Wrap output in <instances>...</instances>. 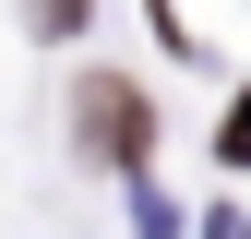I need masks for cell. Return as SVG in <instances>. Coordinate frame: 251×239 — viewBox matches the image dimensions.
<instances>
[{
  "label": "cell",
  "mask_w": 251,
  "mask_h": 239,
  "mask_svg": "<svg viewBox=\"0 0 251 239\" xmlns=\"http://www.w3.org/2000/svg\"><path fill=\"white\" fill-rule=\"evenodd\" d=\"M84 156H108V167H144V143H155V120H144V96H132V84H120V72H96V84H84Z\"/></svg>",
  "instance_id": "cell-1"
},
{
  "label": "cell",
  "mask_w": 251,
  "mask_h": 239,
  "mask_svg": "<svg viewBox=\"0 0 251 239\" xmlns=\"http://www.w3.org/2000/svg\"><path fill=\"white\" fill-rule=\"evenodd\" d=\"M24 12H36V36H72V24H84V0H24Z\"/></svg>",
  "instance_id": "cell-2"
},
{
  "label": "cell",
  "mask_w": 251,
  "mask_h": 239,
  "mask_svg": "<svg viewBox=\"0 0 251 239\" xmlns=\"http://www.w3.org/2000/svg\"><path fill=\"white\" fill-rule=\"evenodd\" d=\"M215 156H227V167H251V108H227V132H215Z\"/></svg>",
  "instance_id": "cell-3"
}]
</instances>
